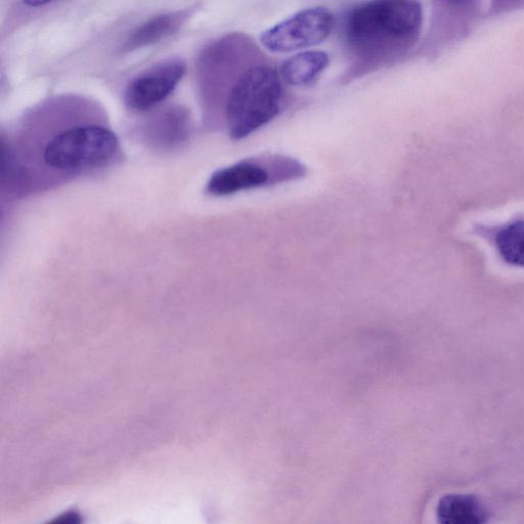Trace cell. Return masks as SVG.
I'll return each mask as SVG.
<instances>
[{
	"label": "cell",
	"instance_id": "obj_11",
	"mask_svg": "<svg viewBox=\"0 0 524 524\" xmlns=\"http://www.w3.org/2000/svg\"><path fill=\"white\" fill-rule=\"evenodd\" d=\"M505 264L524 269V220L517 218L487 234Z\"/></svg>",
	"mask_w": 524,
	"mask_h": 524
},
{
	"label": "cell",
	"instance_id": "obj_13",
	"mask_svg": "<svg viewBox=\"0 0 524 524\" xmlns=\"http://www.w3.org/2000/svg\"><path fill=\"white\" fill-rule=\"evenodd\" d=\"M445 2L455 6H464L473 2V0H445Z\"/></svg>",
	"mask_w": 524,
	"mask_h": 524
},
{
	"label": "cell",
	"instance_id": "obj_4",
	"mask_svg": "<svg viewBox=\"0 0 524 524\" xmlns=\"http://www.w3.org/2000/svg\"><path fill=\"white\" fill-rule=\"evenodd\" d=\"M305 174L307 168L289 157L268 155L251 158L214 172L207 183L206 192L224 197L298 180Z\"/></svg>",
	"mask_w": 524,
	"mask_h": 524
},
{
	"label": "cell",
	"instance_id": "obj_7",
	"mask_svg": "<svg viewBox=\"0 0 524 524\" xmlns=\"http://www.w3.org/2000/svg\"><path fill=\"white\" fill-rule=\"evenodd\" d=\"M191 134L189 115L181 108L168 109L146 125L144 137L159 150H171L184 144Z\"/></svg>",
	"mask_w": 524,
	"mask_h": 524
},
{
	"label": "cell",
	"instance_id": "obj_9",
	"mask_svg": "<svg viewBox=\"0 0 524 524\" xmlns=\"http://www.w3.org/2000/svg\"><path fill=\"white\" fill-rule=\"evenodd\" d=\"M188 15L184 12L164 14L154 17L138 27L125 42L126 51H135L155 45L173 33L185 23Z\"/></svg>",
	"mask_w": 524,
	"mask_h": 524
},
{
	"label": "cell",
	"instance_id": "obj_3",
	"mask_svg": "<svg viewBox=\"0 0 524 524\" xmlns=\"http://www.w3.org/2000/svg\"><path fill=\"white\" fill-rule=\"evenodd\" d=\"M283 97L280 72L268 64H253L238 73L207 117L214 126L226 128L233 140H241L281 113Z\"/></svg>",
	"mask_w": 524,
	"mask_h": 524
},
{
	"label": "cell",
	"instance_id": "obj_5",
	"mask_svg": "<svg viewBox=\"0 0 524 524\" xmlns=\"http://www.w3.org/2000/svg\"><path fill=\"white\" fill-rule=\"evenodd\" d=\"M334 16L324 7L302 10L260 35L269 52L286 54L320 45L332 33Z\"/></svg>",
	"mask_w": 524,
	"mask_h": 524
},
{
	"label": "cell",
	"instance_id": "obj_6",
	"mask_svg": "<svg viewBox=\"0 0 524 524\" xmlns=\"http://www.w3.org/2000/svg\"><path fill=\"white\" fill-rule=\"evenodd\" d=\"M186 65L181 60H169L138 75L126 86L125 105L145 112L164 102L182 81Z\"/></svg>",
	"mask_w": 524,
	"mask_h": 524
},
{
	"label": "cell",
	"instance_id": "obj_2",
	"mask_svg": "<svg viewBox=\"0 0 524 524\" xmlns=\"http://www.w3.org/2000/svg\"><path fill=\"white\" fill-rule=\"evenodd\" d=\"M422 23L417 0H369L349 13L345 39L356 58L382 65L402 58L414 47Z\"/></svg>",
	"mask_w": 524,
	"mask_h": 524
},
{
	"label": "cell",
	"instance_id": "obj_8",
	"mask_svg": "<svg viewBox=\"0 0 524 524\" xmlns=\"http://www.w3.org/2000/svg\"><path fill=\"white\" fill-rule=\"evenodd\" d=\"M329 56L320 51L299 53L287 59L281 66L280 75L288 85L309 86L315 83L329 67Z\"/></svg>",
	"mask_w": 524,
	"mask_h": 524
},
{
	"label": "cell",
	"instance_id": "obj_1",
	"mask_svg": "<svg viewBox=\"0 0 524 524\" xmlns=\"http://www.w3.org/2000/svg\"><path fill=\"white\" fill-rule=\"evenodd\" d=\"M120 143L104 112L78 98L33 109L3 140V182L11 194L42 192L107 168Z\"/></svg>",
	"mask_w": 524,
	"mask_h": 524
},
{
	"label": "cell",
	"instance_id": "obj_12",
	"mask_svg": "<svg viewBox=\"0 0 524 524\" xmlns=\"http://www.w3.org/2000/svg\"><path fill=\"white\" fill-rule=\"evenodd\" d=\"M53 2H55V0H23V3L30 8H40Z\"/></svg>",
	"mask_w": 524,
	"mask_h": 524
},
{
	"label": "cell",
	"instance_id": "obj_10",
	"mask_svg": "<svg viewBox=\"0 0 524 524\" xmlns=\"http://www.w3.org/2000/svg\"><path fill=\"white\" fill-rule=\"evenodd\" d=\"M436 516L444 524H482L487 521V512L474 497L448 495L441 499Z\"/></svg>",
	"mask_w": 524,
	"mask_h": 524
}]
</instances>
